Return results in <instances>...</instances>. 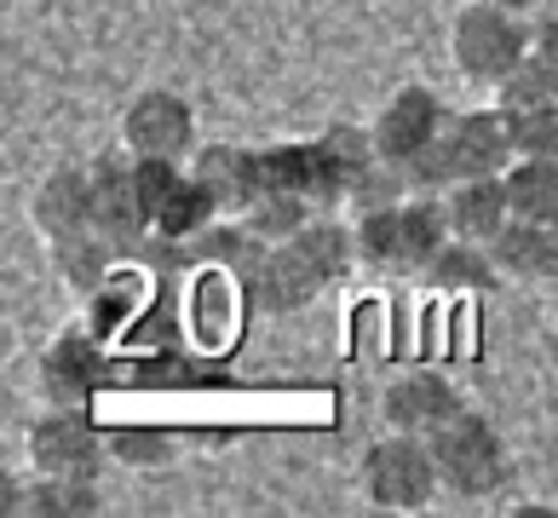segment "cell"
<instances>
[{
	"label": "cell",
	"mask_w": 558,
	"mask_h": 518,
	"mask_svg": "<svg viewBox=\"0 0 558 518\" xmlns=\"http://www.w3.org/2000/svg\"><path fill=\"white\" fill-rule=\"evenodd\" d=\"M357 265V231L340 219H305L294 237L265 242V254L247 277V294L265 317H288V311H305L335 277H345Z\"/></svg>",
	"instance_id": "6da1fadb"
},
{
	"label": "cell",
	"mask_w": 558,
	"mask_h": 518,
	"mask_svg": "<svg viewBox=\"0 0 558 518\" xmlns=\"http://www.w3.org/2000/svg\"><path fill=\"white\" fill-rule=\"evenodd\" d=\"M530 47H535V29L524 24V12H507L495 0L461 7V17L449 29V58L472 87H501Z\"/></svg>",
	"instance_id": "7a4b0ae2"
},
{
	"label": "cell",
	"mask_w": 558,
	"mask_h": 518,
	"mask_svg": "<svg viewBox=\"0 0 558 518\" xmlns=\"http://www.w3.org/2000/svg\"><path fill=\"white\" fill-rule=\"evenodd\" d=\"M432 455H438L444 490L466 495V502H489V495L512 479L507 438L484 421L478 409H454L449 421L432 432Z\"/></svg>",
	"instance_id": "3957f363"
},
{
	"label": "cell",
	"mask_w": 558,
	"mask_h": 518,
	"mask_svg": "<svg viewBox=\"0 0 558 518\" xmlns=\"http://www.w3.org/2000/svg\"><path fill=\"white\" fill-rule=\"evenodd\" d=\"M254 294H247L242 272L231 265H191V288H184V335L196 340L202 358H219V351H231L242 340L247 317H254Z\"/></svg>",
	"instance_id": "277c9868"
},
{
	"label": "cell",
	"mask_w": 558,
	"mask_h": 518,
	"mask_svg": "<svg viewBox=\"0 0 558 518\" xmlns=\"http://www.w3.org/2000/svg\"><path fill=\"white\" fill-rule=\"evenodd\" d=\"M438 490H444V479H438L432 438L391 432V438L368 444V455H363V495L375 507H386V513H421Z\"/></svg>",
	"instance_id": "5b68a950"
},
{
	"label": "cell",
	"mask_w": 558,
	"mask_h": 518,
	"mask_svg": "<svg viewBox=\"0 0 558 518\" xmlns=\"http://www.w3.org/2000/svg\"><path fill=\"white\" fill-rule=\"evenodd\" d=\"M116 461L110 455V426H98L87 409H58L29 426V467L52 479H98Z\"/></svg>",
	"instance_id": "8992f818"
},
{
	"label": "cell",
	"mask_w": 558,
	"mask_h": 518,
	"mask_svg": "<svg viewBox=\"0 0 558 518\" xmlns=\"http://www.w3.org/2000/svg\"><path fill=\"white\" fill-rule=\"evenodd\" d=\"M110 386V340H98L87 323L52 335L40 351V398L58 409H93V398Z\"/></svg>",
	"instance_id": "52a82bcc"
},
{
	"label": "cell",
	"mask_w": 558,
	"mask_h": 518,
	"mask_svg": "<svg viewBox=\"0 0 558 518\" xmlns=\"http://www.w3.org/2000/svg\"><path fill=\"white\" fill-rule=\"evenodd\" d=\"M196 110L191 98L173 93V87H144L128 110H121V150L133 156H168L184 161L196 156Z\"/></svg>",
	"instance_id": "ba28073f"
},
{
	"label": "cell",
	"mask_w": 558,
	"mask_h": 518,
	"mask_svg": "<svg viewBox=\"0 0 558 518\" xmlns=\"http://www.w3.org/2000/svg\"><path fill=\"white\" fill-rule=\"evenodd\" d=\"M87 179H93V225L110 231L121 248H138L150 237V214H144V191H138V161L128 156H93L87 161Z\"/></svg>",
	"instance_id": "9c48e42d"
},
{
	"label": "cell",
	"mask_w": 558,
	"mask_h": 518,
	"mask_svg": "<svg viewBox=\"0 0 558 518\" xmlns=\"http://www.w3.org/2000/svg\"><path fill=\"white\" fill-rule=\"evenodd\" d=\"M444 144H449V161H454V184H461V179H484V173H507L512 161H519V144H512V116L501 110V104L449 116Z\"/></svg>",
	"instance_id": "30bf717a"
},
{
	"label": "cell",
	"mask_w": 558,
	"mask_h": 518,
	"mask_svg": "<svg viewBox=\"0 0 558 518\" xmlns=\"http://www.w3.org/2000/svg\"><path fill=\"white\" fill-rule=\"evenodd\" d=\"M444 128H449V110L438 104V93L432 87H398L380 104V116H375L368 133H375V150L386 161H403L409 168V161H415Z\"/></svg>",
	"instance_id": "8fae6325"
},
{
	"label": "cell",
	"mask_w": 558,
	"mask_h": 518,
	"mask_svg": "<svg viewBox=\"0 0 558 518\" xmlns=\"http://www.w3.org/2000/svg\"><path fill=\"white\" fill-rule=\"evenodd\" d=\"M461 403V391H454L449 375H438V369H409V375H398L386 391H380V414L391 432H415V438H432Z\"/></svg>",
	"instance_id": "7c38bea8"
},
{
	"label": "cell",
	"mask_w": 558,
	"mask_h": 518,
	"mask_svg": "<svg viewBox=\"0 0 558 518\" xmlns=\"http://www.w3.org/2000/svg\"><path fill=\"white\" fill-rule=\"evenodd\" d=\"M312 161H317V207H323V214H335L340 202H351L357 179L380 161V150H375V133H368V128L340 121V128H328V133L312 138Z\"/></svg>",
	"instance_id": "4fadbf2b"
},
{
	"label": "cell",
	"mask_w": 558,
	"mask_h": 518,
	"mask_svg": "<svg viewBox=\"0 0 558 518\" xmlns=\"http://www.w3.org/2000/svg\"><path fill=\"white\" fill-rule=\"evenodd\" d=\"M191 168L214 191L225 219H247V207L265 196V161L247 144H196Z\"/></svg>",
	"instance_id": "5bb4252c"
},
{
	"label": "cell",
	"mask_w": 558,
	"mask_h": 518,
	"mask_svg": "<svg viewBox=\"0 0 558 518\" xmlns=\"http://www.w3.org/2000/svg\"><path fill=\"white\" fill-rule=\"evenodd\" d=\"M156 294L161 288H150V272H144V265H116V272L87 294V328L98 340H128L138 328V317L156 305Z\"/></svg>",
	"instance_id": "9a60e30c"
},
{
	"label": "cell",
	"mask_w": 558,
	"mask_h": 518,
	"mask_svg": "<svg viewBox=\"0 0 558 518\" xmlns=\"http://www.w3.org/2000/svg\"><path fill=\"white\" fill-rule=\"evenodd\" d=\"M214 219H225V214H219L214 191L196 179V168H179L161 184V196L150 202V237H161V242H191V237L208 231Z\"/></svg>",
	"instance_id": "2e32d148"
},
{
	"label": "cell",
	"mask_w": 558,
	"mask_h": 518,
	"mask_svg": "<svg viewBox=\"0 0 558 518\" xmlns=\"http://www.w3.org/2000/svg\"><path fill=\"white\" fill-rule=\"evenodd\" d=\"M507 282H547L558 277V225L547 219H507L489 242Z\"/></svg>",
	"instance_id": "e0dca14e"
},
{
	"label": "cell",
	"mask_w": 558,
	"mask_h": 518,
	"mask_svg": "<svg viewBox=\"0 0 558 518\" xmlns=\"http://www.w3.org/2000/svg\"><path fill=\"white\" fill-rule=\"evenodd\" d=\"M35 231L58 242V237H70V231H87L93 225V179H87V161L81 168H52L47 179H40V191H35Z\"/></svg>",
	"instance_id": "ac0fdd59"
},
{
	"label": "cell",
	"mask_w": 558,
	"mask_h": 518,
	"mask_svg": "<svg viewBox=\"0 0 558 518\" xmlns=\"http://www.w3.org/2000/svg\"><path fill=\"white\" fill-rule=\"evenodd\" d=\"M449 207V225L454 237H472V242H495V231L512 219V196H507V179L501 173H484V179H461L444 191Z\"/></svg>",
	"instance_id": "d6986e66"
},
{
	"label": "cell",
	"mask_w": 558,
	"mask_h": 518,
	"mask_svg": "<svg viewBox=\"0 0 558 518\" xmlns=\"http://www.w3.org/2000/svg\"><path fill=\"white\" fill-rule=\"evenodd\" d=\"M421 277H426V288H438V294H495V288L507 282L495 254H489V242H472V237H449Z\"/></svg>",
	"instance_id": "ffe728a7"
},
{
	"label": "cell",
	"mask_w": 558,
	"mask_h": 518,
	"mask_svg": "<svg viewBox=\"0 0 558 518\" xmlns=\"http://www.w3.org/2000/svg\"><path fill=\"white\" fill-rule=\"evenodd\" d=\"M7 513H24V518H93L98 513V479H52V472H35L29 484H7Z\"/></svg>",
	"instance_id": "44dd1931"
},
{
	"label": "cell",
	"mask_w": 558,
	"mask_h": 518,
	"mask_svg": "<svg viewBox=\"0 0 558 518\" xmlns=\"http://www.w3.org/2000/svg\"><path fill=\"white\" fill-rule=\"evenodd\" d=\"M47 248H52V265L64 272V282L81 288V294H93V288L116 272V248L121 242L110 231H98V225H87V231H70V237H58Z\"/></svg>",
	"instance_id": "7402d4cb"
},
{
	"label": "cell",
	"mask_w": 558,
	"mask_h": 518,
	"mask_svg": "<svg viewBox=\"0 0 558 518\" xmlns=\"http://www.w3.org/2000/svg\"><path fill=\"white\" fill-rule=\"evenodd\" d=\"M449 237H454V225H449L444 196L415 191V196L403 202V272H426Z\"/></svg>",
	"instance_id": "603a6c76"
},
{
	"label": "cell",
	"mask_w": 558,
	"mask_h": 518,
	"mask_svg": "<svg viewBox=\"0 0 558 518\" xmlns=\"http://www.w3.org/2000/svg\"><path fill=\"white\" fill-rule=\"evenodd\" d=\"M501 179H507V196H512V219H547V225H558V161L519 156Z\"/></svg>",
	"instance_id": "cb8c5ba5"
},
{
	"label": "cell",
	"mask_w": 558,
	"mask_h": 518,
	"mask_svg": "<svg viewBox=\"0 0 558 518\" xmlns=\"http://www.w3.org/2000/svg\"><path fill=\"white\" fill-rule=\"evenodd\" d=\"M495 104H501L507 116L542 110V104H558V58L542 52V47H530V52L519 58V70H512L501 87H495Z\"/></svg>",
	"instance_id": "d4e9b609"
},
{
	"label": "cell",
	"mask_w": 558,
	"mask_h": 518,
	"mask_svg": "<svg viewBox=\"0 0 558 518\" xmlns=\"http://www.w3.org/2000/svg\"><path fill=\"white\" fill-rule=\"evenodd\" d=\"M357 231V260L375 272H403V202L398 207H368L351 219Z\"/></svg>",
	"instance_id": "484cf974"
},
{
	"label": "cell",
	"mask_w": 558,
	"mask_h": 518,
	"mask_svg": "<svg viewBox=\"0 0 558 518\" xmlns=\"http://www.w3.org/2000/svg\"><path fill=\"white\" fill-rule=\"evenodd\" d=\"M265 161V191H282V196H300L317 207V161H312V138L300 144H271V150H259ZM323 214V207H317Z\"/></svg>",
	"instance_id": "4316f807"
},
{
	"label": "cell",
	"mask_w": 558,
	"mask_h": 518,
	"mask_svg": "<svg viewBox=\"0 0 558 518\" xmlns=\"http://www.w3.org/2000/svg\"><path fill=\"white\" fill-rule=\"evenodd\" d=\"M110 455L121 467H168L173 455H179V438L168 426H156V421H116L110 426Z\"/></svg>",
	"instance_id": "83f0119b"
},
{
	"label": "cell",
	"mask_w": 558,
	"mask_h": 518,
	"mask_svg": "<svg viewBox=\"0 0 558 518\" xmlns=\"http://www.w3.org/2000/svg\"><path fill=\"white\" fill-rule=\"evenodd\" d=\"M305 219H317V207L312 202H300V196H282V191H265L254 207H247V231L265 237V242H282V237H294Z\"/></svg>",
	"instance_id": "f1b7e54d"
},
{
	"label": "cell",
	"mask_w": 558,
	"mask_h": 518,
	"mask_svg": "<svg viewBox=\"0 0 558 518\" xmlns=\"http://www.w3.org/2000/svg\"><path fill=\"white\" fill-rule=\"evenodd\" d=\"M415 191H421L415 173H409L403 161H386V156H380L375 168L357 179V191H351V207H357V214H368V207H398V202H409Z\"/></svg>",
	"instance_id": "f546056e"
},
{
	"label": "cell",
	"mask_w": 558,
	"mask_h": 518,
	"mask_svg": "<svg viewBox=\"0 0 558 518\" xmlns=\"http://www.w3.org/2000/svg\"><path fill=\"white\" fill-rule=\"evenodd\" d=\"M512 144H519V156L558 161V104H542V110H519V116H512Z\"/></svg>",
	"instance_id": "4dcf8cb0"
},
{
	"label": "cell",
	"mask_w": 558,
	"mask_h": 518,
	"mask_svg": "<svg viewBox=\"0 0 558 518\" xmlns=\"http://www.w3.org/2000/svg\"><path fill=\"white\" fill-rule=\"evenodd\" d=\"M530 29H535V47L558 58V0H547V7L535 12V24H530Z\"/></svg>",
	"instance_id": "1f68e13d"
},
{
	"label": "cell",
	"mask_w": 558,
	"mask_h": 518,
	"mask_svg": "<svg viewBox=\"0 0 558 518\" xmlns=\"http://www.w3.org/2000/svg\"><path fill=\"white\" fill-rule=\"evenodd\" d=\"M495 7H507V12H524V17H535L547 7V0H495Z\"/></svg>",
	"instance_id": "d6a6232c"
},
{
	"label": "cell",
	"mask_w": 558,
	"mask_h": 518,
	"mask_svg": "<svg viewBox=\"0 0 558 518\" xmlns=\"http://www.w3.org/2000/svg\"><path fill=\"white\" fill-rule=\"evenodd\" d=\"M547 363H553V375H558V328H553V340H547Z\"/></svg>",
	"instance_id": "836d02e7"
}]
</instances>
